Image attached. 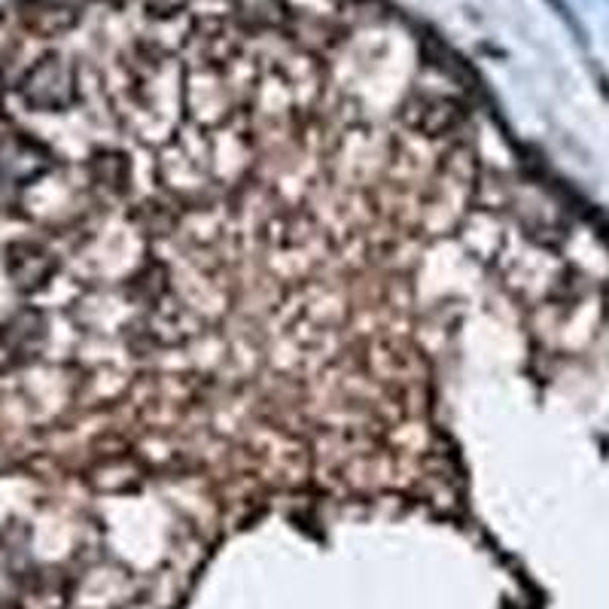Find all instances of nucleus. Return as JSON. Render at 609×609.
I'll list each match as a JSON object with an SVG mask.
<instances>
[{"instance_id":"f257e3e1","label":"nucleus","mask_w":609,"mask_h":609,"mask_svg":"<svg viewBox=\"0 0 609 609\" xmlns=\"http://www.w3.org/2000/svg\"><path fill=\"white\" fill-rule=\"evenodd\" d=\"M19 95L34 110H68L76 101L74 64L61 56H44L22 76Z\"/></svg>"},{"instance_id":"f03ea898","label":"nucleus","mask_w":609,"mask_h":609,"mask_svg":"<svg viewBox=\"0 0 609 609\" xmlns=\"http://www.w3.org/2000/svg\"><path fill=\"white\" fill-rule=\"evenodd\" d=\"M52 165V156L44 144H37L34 137L25 134H10L0 137V183H31L40 178L46 168Z\"/></svg>"},{"instance_id":"7ed1b4c3","label":"nucleus","mask_w":609,"mask_h":609,"mask_svg":"<svg viewBox=\"0 0 609 609\" xmlns=\"http://www.w3.org/2000/svg\"><path fill=\"white\" fill-rule=\"evenodd\" d=\"M7 275L22 293H34L56 275V259L34 241H15L7 247Z\"/></svg>"},{"instance_id":"20e7f679","label":"nucleus","mask_w":609,"mask_h":609,"mask_svg":"<svg viewBox=\"0 0 609 609\" xmlns=\"http://www.w3.org/2000/svg\"><path fill=\"white\" fill-rule=\"evenodd\" d=\"M402 120L421 134H446L461 122V107L448 98H421L402 110Z\"/></svg>"},{"instance_id":"39448f33","label":"nucleus","mask_w":609,"mask_h":609,"mask_svg":"<svg viewBox=\"0 0 609 609\" xmlns=\"http://www.w3.org/2000/svg\"><path fill=\"white\" fill-rule=\"evenodd\" d=\"M46 339V324H44V314L40 312H22L15 314L13 320L7 324L3 329V344H7V351L15 354V357H28L34 354Z\"/></svg>"},{"instance_id":"423d86ee","label":"nucleus","mask_w":609,"mask_h":609,"mask_svg":"<svg viewBox=\"0 0 609 609\" xmlns=\"http://www.w3.org/2000/svg\"><path fill=\"white\" fill-rule=\"evenodd\" d=\"M25 25L40 37H56L64 34L76 25V10L74 7H64L56 0H44V3H31L25 10Z\"/></svg>"},{"instance_id":"0eeeda50","label":"nucleus","mask_w":609,"mask_h":609,"mask_svg":"<svg viewBox=\"0 0 609 609\" xmlns=\"http://www.w3.org/2000/svg\"><path fill=\"white\" fill-rule=\"evenodd\" d=\"M168 290V275L162 266H147L132 281V296L144 299L147 305H156Z\"/></svg>"},{"instance_id":"6e6552de","label":"nucleus","mask_w":609,"mask_h":609,"mask_svg":"<svg viewBox=\"0 0 609 609\" xmlns=\"http://www.w3.org/2000/svg\"><path fill=\"white\" fill-rule=\"evenodd\" d=\"M92 171H95V178L101 180L105 186L122 190V186H125V178H129V162L122 159L120 153H105V156H95Z\"/></svg>"},{"instance_id":"1a4fd4ad","label":"nucleus","mask_w":609,"mask_h":609,"mask_svg":"<svg viewBox=\"0 0 609 609\" xmlns=\"http://www.w3.org/2000/svg\"><path fill=\"white\" fill-rule=\"evenodd\" d=\"M183 7V0H147V10L156 15H171Z\"/></svg>"},{"instance_id":"9d476101","label":"nucleus","mask_w":609,"mask_h":609,"mask_svg":"<svg viewBox=\"0 0 609 609\" xmlns=\"http://www.w3.org/2000/svg\"><path fill=\"white\" fill-rule=\"evenodd\" d=\"M0 98H3V76H0Z\"/></svg>"}]
</instances>
